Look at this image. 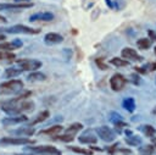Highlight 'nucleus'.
I'll use <instances>...</instances> for the list:
<instances>
[{
  "label": "nucleus",
  "mask_w": 156,
  "mask_h": 155,
  "mask_svg": "<svg viewBox=\"0 0 156 155\" xmlns=\"http://www.w3.org/2000/svg\"><path fill=\"white\" fill-rule=\"evenodd\" d=\"M152 113H154V114H156V108L154 109V110H152Z\"/></svg>",
  "instance_id": "39"
},
{
  "label": "nucleus",
  "mask_w": 156,
  "mask_h": 155,
  "mask_svg": "<svg viewBox=\"0 0 156 155\" xmlns=\"http://www.w3.org/2000/svg\"><path fill=\"white\" fill-rule=\"evenodd\" d=\"M29 151L39 153V154H49V155H61V151L51 145H39V147H29Z\"/></svg>",
  "instance_id": "4"
},
{
  "label": "nucleus",
  "mask_w": 156,
  "mask_h": 155,
  "mask_svg": "<svg viewBox=\"0 0 156 155\" xmlns=\"http://www.w3.org/2000/svg\"><path fill=\"white\" fill-rule=\"evenodd\" d=\"M126 133H127V138H126V142L128 143L129 145H132V147H137L139 145V144H142V138L140 137H138V136H133L132 134V132L131 131H126Z\"/></svg>",
  "instance_id": "13"
},
{
  "label": "nucleus",
  "mask_w": 156,
  "mask_h": 155,
  "mask_svg": "<svg viewBox=\"0 0 156 155\" xmlns=\"http://www.w3.org/2000/svg\"><path fill=\"white\" fill-rule=\"evenodd\" d=\"M111 64L117 66V67H124V66L129 65V62L127 61L126 59H119V57H114V59H111Z\"/></svg>",
  "instance_id": "23"
},
{
  "label": "nucleus",
  "mask_w": 156,
  "mask_h": 155,
  "mask_svg": "<svg viewBox=\"0 0 156 155\" xmlns=\"http://www.w3.org/2000/svg\"><path fill=\"white\" fill-rule=\"evenodd\" d=\"M155 54H156V48H155Z\"/></svg>",
  "instance_id": "40"
},
{
  "label": "nucleus",
  "mask_w": 156,
  "mask_h": 155,
  "mask_svg": "<svg viewBox=\"0 0 156 155\" xmlns=\"http://www.w3.org/2000/svg\"><path fill=\"white\" fill-rule=\"evenodd\" d=\"M122 57L123 59H128V60H132V61H139V60H142V56L140 55H138V53L132 49V48H124L122 49Z\"/></svg>",
  "instance_id": "9"
},
{
  "label": "nucleus",
  "mask_w": 156,
  "mask_h": 155,
  "mask_svg": "<svg viewBox=\"0 0 156 155\" xmlns=\"http://www.w3.org/2000/svg\"><path fill=\"white\" fill-rule=\"evenodd\" d=\"M122 105L128 113H134V110H135V101H134L133 98H126Z\"/></svg>",
  "instance_id": "16"
},
{
  "label": "nucleus",
  "mask_w": 156,
  "mask_h": 155,
  "mask_svg": "<svg viewBox=\"0 0 156 155\" xmlns=\"http://www.w3.org/2000/svg\"><path fill=\"white\" fill-rule=\"evenodd\" d=\"M59 139H60V141H62V142H72L74 139V137H73V134L65 133L64 136H60L59 137Z\"/></svg>",
  "instance_id": "29"
},
{
  "label": "nucleus",
  "mask_w": 156,
  "mask_h": 155,
  "mask_svg": "<svg viewBox=\"0 0 156 155\" xmlns=\"http://www.w3.org/2000/svg\"><path fill=\"white\" fill-rule=\"evenodd\" d=\"M155 151V147L154 145H143L139 148V154L140 155H152Z\"/></svg>",
  "instance_id": "21"
},
{
  "label": "nucleus",
  "mask_w": 156,
  "mask_h": 155,
  "mask_svg": "<svg viewBox=\"0 0 156 155\" xmlns=\"http://www.w3.org/2000/svg\"><path fill=\"white\" fill-rule=\"evenodd\" d=\"M97 133L98 136L100 137L102 141L105 142H114L116 138V134L114 133V131L111 130V128H109L107 126H101V127H98L97 128Z\"/></svg>",
  "instance_id": "5"
},
{
  "label": "nucleus",
  "mask_w": 156,
  "mask_h": 155,
  "mask_svg": "<svg viewBox=\"0 0 156 155\" xmlns=\"http://www.w3.org/2000/svg\"><path fill=\"white\" fill-rule=\"evenodd\" d=\"M49 116H50V113H49L48 110H45V111H41V113L37 116V118H34V120H33L31 125H37V123H39V122H43V121H45V120L49 117Z\"/></svg>",
  "instance_id": "20"
},
{
  "label": "nucleus",
  "mask_w": 156,
  "mask_h": 155,
  "mask_svg": "<svg viewBox=\"0 0 156 155\" xmlns=\"http://www.w3.org/2000/svg\"><path fill=\"white\" fill-rule=\"evenodd\" d=\"M0 22H6V20H5V17H3V16H0Z\"/></svg>",
  "instance_id": "36"
},
{
  "label": "nucleus",
  "mask_w": 156,
  "mask_h": 155,
  "mask_svg": "<svg viewBox=\"0 0 156 155\" xmlns=\"http://www.w3.org/2000/svg\"><path fill=\"white\" fill-rule=\"evenodd\" d=\"M14 133L20 137H28L34 134V128H32V127H22L20 130H16Z\"/></svg>",
  "instance_id": "15"
},
{
  "label": "nucleus",
  "mask_w": 156,
  "mask_h": 155,
  "mask_svg": "<svg viewBox=\"0 0 156 155\" xmlns=\"http://www.w3.org/2000/svg\"><path fill=\"white\" fill-rule=\"evenodd\" d=\"M148 34H149V39H150V40H154V42H156V33L154 32V31L149 29V31H148Z\"/></svg>",
  "instance_id": "32"
},
{
  "label": "nucleus",
  "mask_w": 156,
  "mask_h": 155,
  "mask_svg": "<svg viewBox=\"0 0 156 155\" xmlns=\"http://www.w3.org/2000/svg\"><path fill=\"white\" fill-rule=\"evenodd\" d=\"M54 19V15L51 12H38L34 14L29 17L31 22H36V21H51Z\"/></svg>",
  "instance_id": "10"
},
{
  "label": "nucleus",
  "mask_w": 156,
  "mask_h": 155,
  "mask_svg": "<svg viewBox=\"0 0 156 155\" xmlns=\"http://www.w3.org/2000/svg\"><path fill=\"white\" fill-rule=\"evenodd\" d=\"M21 72H22V71L19 70V68L11 67V68H7V70L5 71L4 76L6 77V78H15V77H17V76L21 75Z\"/></svg>",
  "instance_id": "18"
},
{
  "label": "nucleus",
  "mask_w": 156,
  "mask_h": 155,
  "mask_svg": "<svg viewBox=\"0 0 156 155\" xmlns=\"http://www.w3.org/2000/svg\"><path fill=\"white\" fill-rule=\"evenodd\" d=\"M28 80L29 81H45L46 76L41 72H33L31 75L28 76Z\"/></svg>",
  "instance_id": "24"
},
{
  "label": "nucleus",
  "mask_w": 156,
  "mask_h": 155,
  "mask_svg": "<svg viewBox=\"0 0 156 155\" xmlns=\"http://www.w3.org/2000/svg\"><path fill=\"white\" fill-rule=\"evenodd\" d=\"M1 31L6 33H14V34H17V33H23V34H36V33H39V29L31 28V27L23 26V24H16V26H12V27H9V28H3Z\"/></svg>",
  "instance_id": "3"
},
{
  "label": "nucleus",
  "mask_w": 156,
  "mask_h": 155,
  "mask_svg": "<svg viewBox=\"0 0 156 155\" xmlns=\"http://www.w3.org/2000/svg\"><path fill=\"white\" fill-rule=\"evenodd\" d=\"M142 131L146 134L148 137H152L154 134H155V128L152 126H150V125H145V126H142Z\"/></svg>",
  "instance_id": "26"
},
{
  "label": "nucleus",
  "mask_w": 156,
  "mask_h": 155,
  "mask_svg": "<svg viewBox=\"0 0 156 155\" xmlns=\"http://www.w3.org/2000/svg\"><path fill=\"white\" fill-rule=\"evenodd\" d=\"M14 49H16V47L14 45V43H1L0 44V51H4V50H6V51H10V50H14Z\"/></svg>",
  "instance_id": "28"
},
{
  "label": "nucleus",
  "mask_w": 156,
  "mask_h": 155,
  "mask_svg": "<svg viewBox=\"0 0 156 155\" xmlns=\"http://www.w3.org/2000/svg\"><path fill=\"white\" fill-rule=\"evenodd\" d=\"M82 128H83L82 123H73V125H71V126L66 130V133H68V134H73V136H74V134L78 133Z\"/></svg>",
  "instance_id": "22"
},
{
  "label": "nucleus",
  "mask_w": 156,
  "mask_h": 155,
  "mask_svg": "<svg viewBox=\"0 0 156 155\" xmlns=\"http://www.w3.org/2000/svg\"><path fill=\"white\" fill-rule=\"evenodd\" d=\"M44 40H45L46 44H50V45H53V44H59V43H61L62 40H64V38H62V36L61 34H59V33H48L45 36V38H44Z\"/></svg>",
  "instance_id": "11"
},
{
  "label": "nucleus",
  "mask_w": 156,
  "mask_h": 155,
  "mask_svg": "<svg viewBox=\"0 0 156 155\" xmlns=\"http://www.w3.org/2000/svg\"><path fill=\"white\" fill-rule=\"evenodd\" d=\"M12 43H14V45L16 47V49H17V48H21V47H22V42H21L20 39H15Z\"/></svg>",
  "instance_id": "33"
},
{
  "label": "nucleus",
  "mask_w": 156,
  "mask_h": 155,
  "mask_svg": "<svg viewBox=\"0 0 156 155\" xmlns=\"http://www.w3.org/2000/svg\"><path fill=\"white\" fill-rule=\"evenodd\" d=\"M97 65L99 66L100 70H107V65L102 61V59H97Z\"/></svg>",
  "instance_id": "31"
},
{
  "label": "nucleus",
  "mask_w": 156,
  "mask_h": 155,
  "mask_svg": "<svg viewBox=\"0 0 156 155\" xmlns=\"http://www.w3.org/2000/svg\"><path fill=\"white\" fill-rule=\"evenodd\" d=\"M23 82L20 80H10L6 82H3L0 84V93L7 94V93H14L17 90L22 89Z\"/></svg>",
  "instance_id": "1"
},
{
  "label": "nucleus",
  "mask_w": 156,
  "mask_h": 155,
  "mask_svg": "<svg viewBox=\"0 0 156 155\" xmlns=\"http://www.w3.org/2000/svg\"><path fill=\"white\" fill-rule=\"evenodd\" d=\"M32 7V3H16V4H0V11H12Z\"/></svg>",
  "instance_id": "8"
},
{
  "label": "nucleus",
  "mask_w": 156,
  "mask_h": 155,
  "mask_svg": "<svg viewBox=\"0 0 156 155\" xmlns=\"http://www.w3.org/2000/svg\"><path fill=\"white\" fill-rule=\"evenodd\" d=\"M62 131V126L61 125H55V126L48 128L45 131H43L41 133H45V134H49V136H57L60 132Z\"/></svg>",
  "instance_id": "17"
},
{
  "label": "nucleus",
  "mask_w": 156,
  "mask_h": 155,
  "mask_svg": "<svg viewBox=\"0 0 156 155\" xmlns=\"http://www.w3.org/2000/svg\"><path fill=\"white\" fill-rule=\"evenodd\" d=\"M137 44L142 50H146V49H149V48L151 47V40L149 38H140L137 42Z\"/></svg>",
  "instance_id": "19"
},
{
  "label": "nucleus",
  "mask_w": 156,
  "mask_h": 155,
  "mask_svg": "<svg viewBox=\"0 0 156 155\" xmlns=\"http://www.w3.org/2000/svg\"><path fill=\"white\" fill-rule=\"evenodd\" d=\"M5 39V36H3V34H0V42H1V40H4Z\"/></svg>",
  "instance_id": "37"
},
{
  "label": "nucleus",
  "mask_w": 156,
  "mask_h": 155,
  "mask_svg": "<svg viewBox=\"0 0 156 155\" xmlns=\"http://www.w3.org/2000/svg\"><path fill=\"white\" fill-rule=\"evenodd\" d=\"M106 4L109 5L110 7H112V3H111V0H106Z\"/></svg>",
  "instance_id": "34"
},
{
  "label": "nucleus",
  "mask_w": 156,
  "mask_h": 155,
  "mask_svg": "<svg viewBox=\"0 0 156 155\" xmlns=\"http://www.w3.org/2000/svg\"><path fill=\"white\" fill-rule=\"evenodd\" d=\"M109 117H110V121L114 123V125H116V123H118L122 121V116H121L118 113H115V111H111L110 115H109Z\"/></svg>",
  "instance_id": "25"
},
{
  "label": "nucleus",
  "mask_w": 156,
  "mask_h": 155,
  "mask_svg": "<svg viewBox=\"0 0 156 155\" xmlns=\"http://www.w3.org/2000/svg\"><path fill=\"white\" fill-rule=\"evenodd\" d=\"M3 59H7V60H14L15 55L14 54H10V53H4V51H0V60Z\"/></svg>",
  "instance_id": "30"
},
{
  "label": "nucleus",
  "mask_w": 156,
  "mask_h": 155,
  "mask_svg": "<svg viewBox=\"0 0 156 155\" xmlns=\"http://www.w3.org/2000/svg\"><path fill=\"white\" fill-rule=\"evenodd\" d=\"M32 143H34V141H31L24 137H5L0 139V144H4V145H24Z\"/></svg>",
  "instance_id": "2"
},
{
  "label": "nucleus",
  "mask_w": 156,
  "mask_h": 155,
  "mask_svg": "<svg viewBox=\"0 0 156 155\" xmlns=\"http://www.w3.org/2000/svg\"><path fill=\"white\" fill-rule=\"evenodd\" d=\"M70 149L74 153H79V154H83V155H92L93 153L88 149H83V148H79V147H70Z\"/></svg>",
  "instance_id": "27"
},
{
  "label": "nucleus",
  "mask_w": 156,
  "mask_h": 155,
  "mask_svg": "<svg viewBox=\"0 0 156 155\" xmlns=\"http://www.w3.org/2000/svg\"><path fill=\"white\" fill-rule=\"evenodd\" d=\"M78 139H79V142L83 143V144H94V143H97V142H98L97 137L94 136V134H92V133H89V132L82 134Z\"/></svg>",
  "instance_id": "14"
},
{
  "label": "nucleus",
  "mask_w": 156,
  "mask_h": 155,
  "mask_svg": "<svg viewBox=\"0 0 156 155\" xmlns=\"http://www.w3.org/2000/svg\"><path fill=\"white\" fill-rule=\"evenodd\" d=\"M127 83V80L124 78L123 76L121 75V73H115V75L111 77L110 80V85L111 88L115 90V92H118L123 88L124 85Z\"/></svg>",
  "instance_id": "7"
},
{
  "label": "nucleus",
  "mask_w": 156,
  "mask_h": 155,
  "mask_svg": "<svg viewBox=\"0 0 156 155\" xmlns=\"http://www.w3.org/2000/svg\"><path fill=\"white\" fill-rule=\"evenodd\" d=\"M152 144H154V147H156V138L155 137H152Z\"/></svg>",
  "instance_id": "35"
},
{
  "label": "nucleus",
  "mask_w": 156,
  "mask_h": 155,
  "mask_svg": "<svg viewBox=\"0 0 156 155\" xmlns=\"http://www.w3.org/2000/svg\"><path fill=\"white\" fill-rule=\"evenodd\" d=\"M19 65L24 71H36L37 68L41 67V62L34 59H24V60H20Z\"/></svg>",
  "instance_id": "6"
},
{
  "label": "nucleus",
  "mask_w": 156,
  "mask_h": 155,
  "mask_svg": "<svg viewBox=\"0 0 156 155\" xmlns=\"http://www.w3.org/2000/svg\"><path fill=\"white\" fill-rule=\"evenodd\" d=\"M17 3H23V1H28V0H16Z\"/></svg>",
  "instance_id": "38"
},
{
  "label": "nucleus",
  "mask_w": 156,
  "mask_h": 155,
  "mask_svg": "<svg viewBox=\"0 0 156 155\" xmlns=\"http://www.w3.org/2000/svg\"><path fill=\"white\" fill-rule=\"evenodd\" d=\"M24 121H27V116L21 115V116H17V117H6L1 122H3L4 126H12V125H17V123L24 122Z\"/></svg>",
  "instance_id": "12"
}]
</instances>
